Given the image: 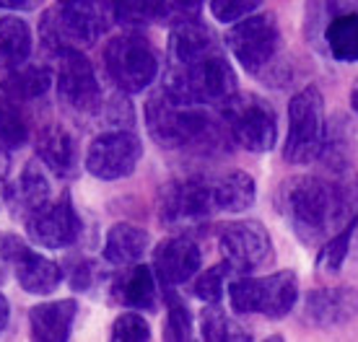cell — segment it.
Returning <instances> with one entry per match:
<instances>
[{
    "label": "cell",
    "instance_id": "9a60e30c",
    "mask_svg": "<svg viewBox=\"0 0 358 342\" xmlns=\"http://www.w3.org/2000/svg\"><path fill=\"white\" fill-rule=\"evenodd\" d=\"M153 270L166 285H182L200 270V249L185 236L166 239L153 252Z\"/></svg>",
    "mask_w": 358,
    "mask_h": 342
},
{
    "label": "cell",
    "instance_id": "d6a6232c",
    "mask_svg": "<svg viewBox=\"0 0 358 342\" xmlns=\"http://www.w3.org/2000/svg\"><path fill=\"white\" fill-rule=\"evenodd\" d=\"M262 6V0H210V13L221 24L242 21Z\"/></svg>",
    "mask_w": 358,
    "mask_h": 342
},
{
    "label": "cell",
    "instance_id": "7c38bea8",
    "mask_svg": "<svg viewBox=\"0 0 358 342\" xmlns=\"http://www.w3.org/2000/svg\"><path fill=\"white\" fill-rule=\"evenodd\" d=\"M57 94L65 104L73 109L89 112L99 104V81L94 75L91 63L81 54V50H65L60 52V68H57Z\"/></svg>",
    "mask_w": 358,
    "mask_h": 342
},
{
    "label": "cell",
    "instance_id": "4316f807",
    "mask_svg": "<svg viewBox=\"0 0 358 342\" xmlns=\"http://www.w3.org/2000/svg\"><path fill=\"white\" fill-rule=\"evenodd\" d=\"M47 89H50V73L45 68H24V70H16L10 73L8 78H6V83H3V91L18 101L36 99Z\"/></svg>",
    "mask_w": 358,
    "mask_h": 342
},
{
    "label": "cell",
    "instance_id": "5b68a950",
    "mask_svg": "<svg viewBox=\"0 0 358 342\" xmlns=\"http://www.w3.org/2000/svg\"><path fill=\"white\" fill-rule=\"evenodd\" d=\"M104 31V16L96 8V0H60L42 21V34L57 52L81 50L96 42Z\"/></svg>",
    "mask_w": 358,
    "mask_h": 342
},
{
    "label": "cell",
    "instance_id": "ba28073f",
    "mask_svg": "<svg viewBox=\"0 0 358 342\" xmlns=\"http://www.w3.org/2000/svg\"><path fill=\"white\" fill-rule=\"evenodd\" d=\"M226 42L244 70L262 73L275 60L278 47H280V31H278L275 18L270 13H260V16L242 18L226 34Z\"/></svg>",
    "mask_w": 358,
    "mask_h": 342
},
{
    "label": "cell",
    "instance_id": "4dcf8cb0",
    "mask_svg": "<svg viewBox=\"0 0 358 342\" xmlns=\"http://www.w3.org/2000/svg\"><path fill=\"white\" fill-rule=\"evenodd\" d=\"M226 275H229V267L226 265H218L213 270H206L200 278L195 280V296L206 304H218L221 296H224V285H226Z\"/></svg>",
    "mask_w": 358,
    "mask_h": 342
},
{
    "label": "cell",
    "instance_id": "8fae6325",
    "mask_svg": "<svg viewBox=\"0 0 358 342\" xmlns=\"http://www.w3.org/2000/svg\"><path fill=\"white\" fill-rule=\"evenodd\" d=\"M78 234H81V218H78L68 195H63V200H57L52 205L39 207L36 213L29 216V236L39 246L63 249V246L76 244Z\"/></svg>",
    "mask_w": 358,
    "mask_h": 342
},
{
    "label": "cell",
    "instance_id": "7402d4cb",
    "mask_svg": "<svg viewBox=\"0 0 358 342\" xmlns=\"http://www.w3.org/2000/svg\"><path fill=\"white\" fill-rule=\"evenodd\" d=\"M31 52V31L16 16L0 21V70H16Z\"/></svg>",
    "mask_w": 358,
    "mask_h": 342
},
{
    "label": "cell",
    "instance_id": "1f68e13d",
    "mask_svg": "<svg viewBox=\"0 0 358 342\" xmlns=\"http://www.w3.org/2000/svg\"><path fill=\"white\" fill-rule=\"evenodd\" d=\"M112 340L117 342H143L151 340V327L143 316L138 314H122L112 325Z\"/></svg>",
    "mask_w": 358,
    "mask_h": 342
},
{
    "label": "cell",
    "instance_id": "74e56055",
    "mask_svg": "<svg viewBox=\"0 0 358 342\" xmlns=\"http://www.w3.org/2000/svg\"><path fill=\"white\" fill-rule=\"evenodd\" d=\"M353 109H356V114H358V91H353Z\"/></svg>",
    "mask_w": 358,
    "mask_h": 342
},
{
    "label": "cell",
    "instance_id": "836d02e7",
    "mask_svg": "<svg viewBox=\"0 0 358 342\" xmlns=\"http://www.w3.org/2000/svg\"><path fill=\"white\" fill-rule=\"evenodd\" d=\"M166 340H189L192 337V319L189 311L182 306L179 298H169V316H166Z\"/></svg>",
    "mask_w": 358,
    "mask_h": 342
},
{
    "label": "cell",
    "instance_id": "f546056e",
    "mask_svg": "<svg viewBox=\"0 0 358 342\" xmlns=\"http://www.w3.org/2000/svg\"><path fill=\"white\" fill-rule=\"evenodd\" d=\"M115 16L130 27H143V24L159 21L153 0H115Z\"/></svg>",
    "mask_w": 358,
    "mask_h": 342
},
{
    "label": "cell",
    "instance_id": "7a4b0ae2",
    "mask_svg": "<svg viewBox=\"0 0 358 342\" xmlns=\"http://www.w3.org/2000/svg\"><path fill=\"white\" fill-rule=\"evenodd\" d=\"M166 89L192 104H221L236 94V75L218 47L185 63H171Z\"/></svg>",
    "mask_w": 358,
    "mask_h": 342
},
{
    "label": "cell",
    "instance_id": "e575fe53",
    "mask_svg": "<svg viewBox=\"0 0 358 342\" xmlns=\"http://www.w3.org/2000/svg\"><path fill=\"white\" fill-rule=\"evenodd\" d=\"M153 3H156L159 21H174V24H179V21L195 18L203 0H153Z\"/></svg>",
    "mask_w": 358,
    "mask_h": 342
},
{
    "label": "cell",
    "instance_id": "5bb4252c",
    "mask_svg": "<svg viewBox=\"0 0 358 342\" xmlns=\"http://www.w3.org/2000/svg\"><path fill=\"white\" fill-rule=\"evenodd\" d=\"M215 210L210 184L200 179L177 181L166 187L162 198V221L171 225H185L203 221Z\"/></svg>",
    "mask_w": 358,
    "mask_h": 342
},
{
    "label": "cell",
    "instance_id": "8d00e7d4",
    "mask_svg": "<svg viewBox=\"0 0 358 342\" xmlns=\"http://www.w3.org/2000/svg\"><path fill=\"white\" fill-rule=\"evenodd\" d=\"M6 325H8V301L0 296V332L6 329Z\"/></svg>",
    "mask_w": 358,
    "mask_h": 342
},
{
    "label": "cell",
    "instance_id": "30bf717a",
    "mask_svg": "<svg viewBox=\"0 0 358 342\" xmlns=\"http://www.w3.org/2000/svg\"><path fill=\"white\" fill-rule=\"evenodd\" d=\"M141 156H143V145L138 135L125 133V130H112L91 143L86 166L99 179H120V177L133 174Z\"/></svg>",
    "mask_w": 358,
    "mask_h": 342
},
{
    "label": "cell",
    "instance_id": "484cf974",
    "mask_svg": "<svg viewBox=\"0 0 358 342\" xmlns=\"http://www.w3.org/2000/svg\"><path fill=\"white\" fill-rule=\"evenodd\" d=\"M29 137L27 119L21 114L16 99L6 91L0 94V148H18Z\"/></svg>",
    "mask_w": 358,
    "mask_h": 342
},
{
    "label": "cell",
    "instance_id": "4fadbf2b",
    "mask_svg": "<svg viewBox=\"0 0 358 342\" xmlns=\"http://www.w3.org/2000/svg\"><path fill=\"white\" fill-rule=\"evenodd\" d=\"M221 249L236 270H255L270 257V236L257 221H239L221 231Z\"/></svg>",
    "mask_w": 358,
    "mask_h": 342
},
{
    "label": "cell",
    "instance_id": "ffe728a7",
    "mask_svg": "<svg viewBox=\"0 0 358 342\" xmlns=\"http://www.w3.org/2000/svg\"><path fill=\"white\" fill-rule=\"evenodd\" d=\"M148 246V234L130 223H117L109 228L104 244V260L112 265H133L143 257Z\"/></svg>",
    "mask_w": 358,
    "mask_h": 342
},
{
    "label": "cell",
    "instance_id": "cb8c5ba5",
    "mask_svg": "<svg viewBox=\"0 0 358 342\" xmlns=\"http://www.w3.org/2000/svg\"><path fill=\"white\" fill-rule=\"evenodd\" d=\"M120 298L127 306L156 308V280L145 265H135L125 278L120 280Z\"/></svg>",
    "mask_w": 358,
    "mask_h": 342
},
{
    "label": "cell",
    "instance_id": "44dd1931",
    "mask_svg": "<svg viewBox=\"0 0 358 342\" xmlns=\"http://www.w3.org/2000/svg\"><path fill=\"white\" fill-rule=\"evenodd\" d=\"M36 154L60 177L76 169V143L63 127H45L39 135V143H36Z\"/></svg>",
    "mask_w": 358,
    "mask_h": 342
},
{
    "label": "cell",
    "instance_id": "603a6c76",
    "mask_svg": "<svg viewBox=\"0 0 358 342\" xmlns=\"http://www.w3.org/2000/svg\"><path fill=\"white\" fill-rule=\"evenodd\" d=\"M324 39L335 60L358 63V13H341L332 18Z\"/></svg>",
    "mask_w": 358,
    "mask_h": 342
},
{
    "label": "cell",
    "instance_id": "3957f363",
    "mask_svg": "<svg viewBox=\"0 0 358 342\" xmlns=\"http://www.w3.org/2000/svg\"><path fill=\"white\" fill-rule=\"evenodd\" d=\"M148 133L164 148L192 145L210 133V117L200 109V104L174 96L169 89L153 94L145 107Z\"/></svg>",
    "mask_w": 358,
    "mask_h": 342
},
{
    "label": "cell",
    "instance_id": "f1b7e54d",
    "mask_svg": "<svg viewBox=\"0 0 358 342\" xmlns=\"http://www.w3.org/2000/svg\"><path fill=\"white\" fill-rule=\"evenodd\" d=\"M356 228H358V221L353 218V221L345 223V228L335 231V236L324 244L320 257H317V267H320V270L322 272H338L341 270L343 260H345V254H348L350 239H353V234H356Z\"/></svg>",
    "mask_w": 358,
    "mask_h": 342
},
{
    "label": "cell",
    "instance_id": "d590c367",
    "mask_svg": "<svg viewBox=\"0 0 358 342\" xmlns=\"http://www.w3.org/2000/svg\"><path fill=\"white\" fill-rule=\"evenodd\" d=\"M39 6V0H0V8H8V10H29Z\"/></svg>",
    "mask_w": 358,
    "mask_h": 342
},
{
    "label": "cell",
    "instance_id": "ac0fdd59",
    "mask_svg": "<svg viewBox=\"0 0 358 342\" xmlns=\"http://www.w3.org/2000/svg\"><path fill=\"white\" fill-rule=\"evenodd\" d=\"M76 301H52L42 304L29 311V325H31V337L45 342L68 340L76 319Z\"/></svg>",
    "mask_w": 358,
    "mask_h": 342
},
{
    "label": "cell",
    "instance_id": "52a82bcc",
    "mask_svg": "<svg viewBox=\"0 0 358 342\" xmlns=\"http://www.w3.org/2000/svg\"><path fill=\"white\" fill-rule=\"evenodd\" d=\"M104 63H107L109 78L127 94H138L145 86H151L159 73V60L153 47L138 34L112 39L104 52Z\"/></svg>",
    "mask_w": 358,
    "mask_h": 342
},
{
    "label": "cell",
    "instance_id": "9c48e42d",
    "mask_svg": "<svg viewBox=\"0 0 358 342\" xmlns=\"http://www.w3.org/2000/svg\"><path fill=\"white\" fill-rule=\"evenodd\" d=\"M226 122L231 127L234 140L252 154H265L278 140L275 112L268 101L257 96H244V99L231 96L226 109Z\"/></svg>",
    "mask_w": 358,
    "mask_h": 342
},
{
    "label": "cell",
    "instance_id": "6da1fadb",
    "mask_svg": "<svg viewBox=\"0 0 358 342\" xmlns=\"http://www.w3.org/2000/svg\"><path fill=\"white\" fill-rule=\"evenodd\" d=\"M283 210L299 239L306 244L324 241L341 231V223L353 221V189L338 179L299 177L283 189Z\"/></svg>",
    "mask_w": 358,
    "mask_h": 342
},
{
    "label": "cell",
    "instance_id": "e0dca14e",
    "mask_svg": "<svg viewBox=\"0 0 358 342\" xmlns=\"http://www.w3.org/2000/svg\"><path fill=\"white\" fill-rule=\"evenodd\" d=\"M306 314L317 327H338L358 314V293L353 288H324L306 296Z\"/></svg>",
    "mask_w": 358,
    "mask_h": 342
},
{
    "label": "cell",
    "instance_id": "d4e9b609",
    "mask_svg": "<svg viewBox=\"0 0 358 342\" xmlns=\"http://www.w3.org/2000/svg\"><path fill=\"white\" fill-rule=\"evenodd\" d=\"M200 329H203V337L210 342H244L252 340V334L244 329L242 325H236L231 316L224 314L221 308L210 304V306L203 311L200 316Z\"/></svg>",
    "mask_w": 358,
    "mask_h": 342
},
{
    "label": "cell",
    "instance_id": "d6986e66",
    "mask_svg": "<svg viewBox=\"0 0 358 342\" xmlns=\"http://www.w3.org/2000/svg\"><path fill=\"white\" fill-rule=\"evenodd\" d=\"M210 195H213L215 210H229V213H242L255 202V181L244 171H229L224 177L210 181Z\"/></svg>",
    "mask_w": 358,
    "mask_h": 342
},
{
    "label": "cell",
    "instance_id": "277c9868",
    "mask_svg": "<svg viewBox=\"0 0 358 342\" xmlns=\"http://www.w3.org/2000/svg\"><path fill=\"white\" fill-rule=\"evenodd\" d=\"M324 145V101L317 86H306L288 107V140L283 148L288 163L314 161Z\"/></svg>",
    "mask_w": 358,
    "mask_h": 342
},
{
    "label": "cell",
    "instance_id": "8992f818",
    "mask_svg": "<svg viewBox=\"0 0 358 342\" xmlns=\"http://www.w3.org/2000/svg\"><path fill=\"white\" fill-rule=\"evenodd\" d=\"M299 280L291 270H280L268 278H242L231 283L229 298L239 314H265L280 319L296 306Z\"/></svg>",
    "mask_w": 358,
    "mask_h": 342
},
{
    "label": "cell",
    "instance_id": "83f0119b",
    "mask_svg": "<svg viewBox=\"0 0 358 342\" xmlns=\"http://www.w3.org/2000/svg\"><path fill=\"white\" fill-rule=\"evenodd\" d=\"M50 200V184H47L45 174L36 163H29L24 174H21V181H18V202H21V210H27L29 216L36 213L39 207L47 205Z\"/></svg>",
    "mask_w": 358,
    "mask_h": 342
},
{
    "label": "cell",
    "instance_id": "2e32d148",
    "mask_svg": "<svg viewBox=\"0 0 358 342\" xmlns=\"http://www.w3.org/2000/svg\"><path fill=\"white\" fill-rule=\"evenodd\" d=\"M10 260L16 267V278L27 293L47 296L60 285V267L39 252L29 249L27 244L10 241Z\"/></svg>",
    "mask_w": 358,
    "mask_h": 342
}]
</instances>
